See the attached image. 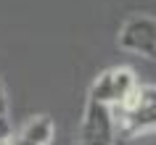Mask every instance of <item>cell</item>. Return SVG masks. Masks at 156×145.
<instances>
[{
    "label": "cell",
    "instance_id": "cell-1",
    "mask_svg": "<svg viewBox=\"0 0 156 145\" xmlns=\"http://www.w3.org/2000/svg\"><path fill=\"white\" fill-rule=\"evenodd\" d=\"M119 48L138 53L143 58H156V19L148 13H135L119 29Z\"/></svg>",
    "mask_w": 156,
    "mask_h": 145
},
{
    "label": "cell",
    "instance_id": "cell-2",
    "mask_svg": "<svg viewBox=\"0 0 156 145\" xmlns=\"http://www.w3.org/2000/svg\"><path fill=\"white\" fill-rule=\"evenodd\" d=\"M138 85V77L132 69L127 66H119V69H106L103 74L95 77V82L90 85V92H87V100H95L101 105H108L114 108L119 100H122L132 87Z\"/></svg>",
    "mask_w": 156,
    "mask_h": 145
},
{
    "label": "cell",
    "instance_id": "cell-3",
    "mask_svg": "<svg viewBox=\"0 0 156 145\" xmlns=\"http://www.w3.org/2000/svg\"><path fill=\"white\" fill-rule=\"evenodd\" d=\"M116 121L108 105H101L95 100L85 103L82 124H80V143L82 145H114Z\"/></svg>",
    "mask_w": 156,
    "mask_h": 145
},
{
    "label": "cell",
    "instance_id": "cell-4",
    "mask_svg": "<svg viewBox=\"0 0 156 145\" xmlns=\"http://www.w3.org/2000/svg\"><path fill=\"white\" fill-rule=\"evenodd\" d=\"M111 113H114V121L122 132H127V135H151L156 127V90H154V85L148 87V92L143 95V100L135 108L111 111Z\"/></svg>",
    "mask_w": 156,
    "mask_h": 145
},
{
    "label": "cell",
    "instance_id": "cell-5",
    "mask_svg": "<svg viewBox=\"0 0 156 145\" xmlns=\"http://www.w3.org/2000/svg\"><path fill=\"white\" fill-rule=\"evenodd\" d=\"M19 140H24L27 145H50L53 143V121L48 116H34L21 127Z\"/></svg>",
    "mask_w": 156,
    "mask_h": 145
},
{
    "label": "cell",
    "instance_id": "cell-6",
    "mask_svg": "<svg viewBox=\"0 0 156 145\" xmlns=\"http://www.w3.org/2000/svg\"><path fill=\"white\" fill-rule=\"evenodd\" d=\"M13 140V129H11V121L5 113H0V143H8Z\"/></svg>",
    "mask_w": 156,
    "mask_h": 145
}]
</instances>
